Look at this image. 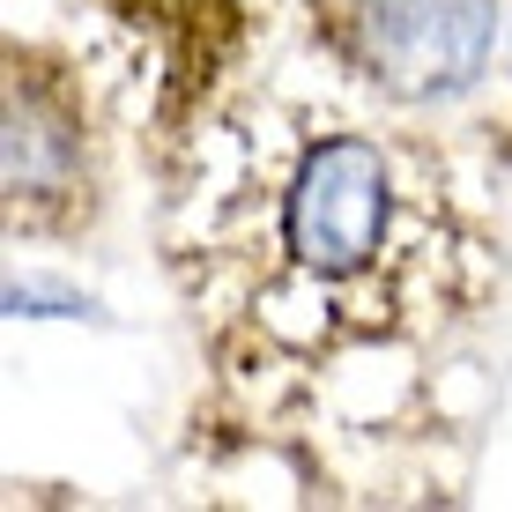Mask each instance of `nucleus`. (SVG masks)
I'll return each instance as SVG.
<instances>
[{
	"label": "nucleus",
	"mask_w": 512,
	"mask_h": 512,
	"mask_svg": "<svg viewBox=\"0 0 512 512\" xmlns=\"http://www.w3.org/2000/svg\"><path fill=\"white\" fill-rule=\"evenodd\" d=\"M401 238V179L364 134H320L297 149L275 186V253L282 275L312 297L364 290Z\"/></svg>",
	"instance_id": "1"
},
{
	"label": "nucleus",
	"mask_w": 512,
	"mask_h": 512,
	"mask_svg": "<svg viewBox=\"0 0 512 512\" xmlns=\"http://www.w3.org/2000/svg\"><path fill=\"white\" fill-rule=\"evenodd\" d=\"M327 30L386 97H453L483 75L498 0H327Z\"/></svg>",
	"instance_id": "2"
},
{
	"label": "nucleus",
	"mask_w": 512,
	"mask_h": 512,
	"mask_svg": "<svg viewBox=\"0 0 512 512\" xmlns=\"http://www.w3.org/2000/svg\"><path fill=\"white\" fill-rule=\"evenodd\" d=\"M75 164H82V134H75V112L67 97L52 90L45 75H23L15 67L8 82V201L15 216H45L75 193Z\"/></svg>",
	"instance_id": "3"
}]
</instances>
